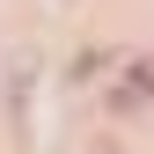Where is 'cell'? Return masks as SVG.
<instances>
[{
  "instance_id": "1",
  "label": "cell",
  "mask_w": 154,
  "mask_h": 154,
  "mask_svg": "<svg viewBox=\"0 0 154 154\" xmlns=\"http://www.w3.org/2000/svg\"><path fill=\"white\" fill-rule=\"evenodd\" d=\"M103 103L118 110V118H132V110H147V103H154V66H147V59H132V66L118 73V81H110V95H103Z\"/></svg>"
},
{
  "instance_id": "2",
  "label": "cell",
  "mask_w": 154,
  "mask_h": 154,
  "mask_svg": "<svg viewBox=\"0 0 154 154\" xmlns=\"http://www.w3.org/2000/svg\"><path fill=\"white\" fill-rule=\"evenodd\" d=\"M81 154H118V147H110V140H95V147H81Z\"/></svg>"
}]
</instances>
